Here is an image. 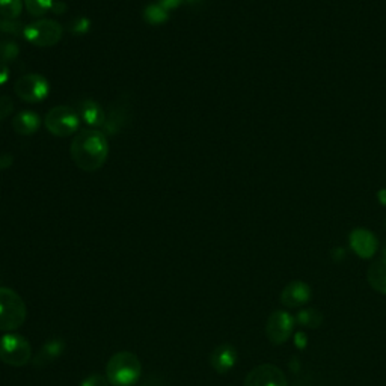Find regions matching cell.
I'll list each match as a JSON object with an SVG mask.
<instances>
[{
  "instance_id": "8",
  "label": "cell",
  "mask_w": 386,
  "mask_h": 386,
  "mask_svg": "<svg viewBox=\"0 0 386 386\" xmlns=\"http://www.w3.org/2000/svg\"><path fill=\"white\" fill-rule=\"evenodd\" d=\"M294 317L285 311H275L266 323V335L272 344L281 345L287 343L294 329Z\"/></svg>"
},
{
  "instance_id": "2",
  "label": "cell",
  "mask_w": 386,
  "mask_h": 386,
  "mask_svg": "<svg viewBox=\"0 0 386 386\" xmlns=\"http://www.w3.org/2000/svg\"><path fill=\"white\" fill-rule=\"evenodd\" d=\"M141 372V360L132 352L115 353L106 365V377L114 386H133L139 380Z\"/></svg>"
},
{
  "instance_id": "1",
  "label": "cell",
  "mask_w": 386,
  "mask_h": 386,
  "mask_svg": "<svg viewBox=\"0 0 386 386\" xmlns=\"http://www.w3.org/2000/svg\"><path fill=\"white\" fill-rule=\"evenodd\" d=\"M70 154L76 166L85 172H95L102 168L109 156V144L104 133L86 129L73 139Z\"/></svg>"
},
{
  "instance_id": "22",
  "label": "cell",
  "mask_w": 386,
  "mask_h": 386,
  "mask_svg": "<svg viewBox=\"0 0 386 386\" xmlns=\"http://www.w3.org/2000/svg\"><path fill=\"white\" fill-rule=\"evenodd\" d=\"M21 11V0H0V17L2 18H18Z\"/></svg>"
},
{
  "instance_id": "29",
  "label": "cell",
  "mask_w": 386,
  "mask_h": 386,
  "mask_svg": "<svg viewBox=\"0 0 386 386\" xmlns=\"http://www.w3.org/2000/svg\"><path fill=\"white\" fill-rule=\"evenodd\" d=\"M52 11L55 12L56 16H62L67 11V5L64 2H60V0H55V4L52 6Z\"/></svg>"
},
{
  "instance_id": "23",
  "label": "cell",
  "mask_w": 386,
  "mask_h": 386,
  "mask_svg": "<svg viewBox=\"0 0 386 386\" xmlns=\"http://www.w3.org/2000/svg\"><path fill=\"white\" fill-rule=\"evenodd\" d=\"M67 29L73 35H85V33H88L91 29V21H90V18H86V17H76V18L70 20Z\"/></svg>"
},
{
  "instance_id": "10",
  "label": "cell",
  "mask_w": 386,
  "mask_h": 386,
  "mask_svg": "<svg viewBox=\"0 0 386 386\" xmlns=\"http://www.w3.org/2000/svg\"><path fill=\"white\" fill-rule=\"evenodd\" d=\"M348 243H350L352 251L360 258H371L379 247L376 235L365 228L353 230L348 235Z\"/></svg>"
},
{
  "instance_id": "5",
  "label": "cell",
  "mask_w": 386,
  "mask_h": 386,
  "mask_svg": "<svg viewBox=\"0 0 386 386\" xmlns=\"http://www.w3.org/2000/svg\"><path fill=\"white\" fill-rule=\"evenodd\" d=\"M44 126L58 138H68L79 130L80 117L76 110L68 106H56L48 110L44 118Z\"/></svg>"
},
{
  "instance_id": "15",
  "label": "cell",
  "mask_w": 386,
  "mask_h": 386,
  "mask_svg": "<svg viewBox=\"0 0 386 386\" xmlns=\"http://www.w3.org/2000/svg\"><path fill=\"white\" fill-rule=\"evenodd\" d=\"M64 348H65L64 340H60V338H50L41 347V350L38 352V355L35 356L33 365L40 368V367H45L48 364H52L53 360H56L62 355V352H64Z\"/></svg>"
},
{
  "instance_id": "4",
  "label": "cell",
  "mask_w": 386,
  "mask_h": 386,
  "mask_svg": "<svg viewBox=\"0 0 386 386\" xmlns=\"http://www.w3.org/2000/svg\"><path fill=\"white\" fill-rule=\"evenodd\" d=\"M32 356L31 343L18 333H6L0 338V360L9 367H24Z\"/></svg>"
},
{
  "instance_id": "14",
  "label": "cell",
  "mask_w": 386,
  "mask_h": 386,
  "mask_svg": "<svg viewBox=\"0 0 386 386\" xmlns=\"http://www.w3.org/2000/svg\"><path fill=\"white\" fill-rule=\"evenodd\" d=\"M79 117L91 127H103L106 112L94 100H85L79 104Z\"/></svg>"
},
{
  "instance_id": "27",
  "label": "cell",
  "mask_w": 386,
  "mask_h": 386,
  "mask_svg": "<svg viewBox=\"0 0 386 386\" xmlns=\"http://www.w3.org/2000/svg\"><path fill=\"white\" fill-rule=\"evenodd\" d=\"M80 386H109V380L103 375H98V372H94V375L86 377L80 383Z\"/></svg>"
},
{
  "instance_id": "20",
  "label": "cell",
  "mask_w": 386,
  "mask_h": 386,
  "mask_svg": "<svg viewBox=\"0 0 386 386\" xmlns=\"http://www.w3.org/2000/svg\"><path fill=\"white\" fill-rule=\"evenodd\" d=\"M20 55V47L16 41H0V64L8 65Z\"/></svg>"
},
{
  "instance_id": "17",
  "label": "cell",
  "mask_w": 386,
  "mask_h": 386,
  "mask_svg": "<svg viewBox=\"0 0 386 386\" xmlns=\"http://www.w3.org/2000/svg\"><path fill=\"white\" fill-rule=\"evenodd\" d=\"M367 278L371 285V289H375L377 293L386 294V259H377L372 263L367 272Z\"/></svg>"
},
{
  "instance_id": "16",
  "label": "cell",
  "mask_w": 386,
  "mask_h": 386,
  "mask_svg": "<svg viewBox=\"0 0 386 386\" xmlns=\"http://www.w3.org/2000/svg\"><path fill=\"white\" fill-rule=\"evenodd\" d=\"M126 122H127V106L115 104V106H112L110 110L106 114L103 130L107 134H117L124 129Z\"/></svg>"
},
{
  "instance_id": "6",
  "label": "cell",
  "mask_w": 386,
  "mask_h": 386,
  "mask_svg": "<svg viewBox=\"0 0 386 386\" xmlns=\"http://www.w3.org/2000/svg\"><path fill=\"white\" fill-rule=\"evenodd\" d=\"M24 38L36 47H53L64 35V28L55 20L40 18L24 29Z\"/></svg>"
},
{
  "instance_id": "3",
  "label": "cell",
  "mask_w": 386,
  "mask_h": 386,
  "mask_svg": "<svg viewBox=\"0 0 386 386\" xmlns=\"http://www.w3.org/2000/svg\"><path fill=\"white\" fill-rule=\"evenodd\" d=\"M28 308L23 297L12 289L0 287V331L14 332L26 321Z\"/></svg>"
},
{
  "instance_id": "11",
  "label": "cell",
  "mask_w": 386,
  "mask_h": 386,
  "mask_svg": "<svg viewBox=\"0 0 386 386\" xmlns=\"http://www.w3.org/2000/svg\"><path fill=\"white\" fill-rule=\"evenodd\" d=\"M237 350L231 344H220L218 345L210 355V365L218 375H227L228 371L237 364Z\"/></svg>"
},
{
  "instance_id": "30",
  "label": "cell",
  "mask_w": 386,
  "mask_h": 386,
  "mask_svg": "<svg viewBox=\"0 0 386 386\" xmlns=\"http://www.w3.org/2000/svg\"><path fill=\"white\" fill-rule=\"evenodd\" d=\"M9 79V68L8 65L0 64V86H4Z\"/></svg>"
},
{
  "instance_id": "26",
  "label": "cell",
  "mask_w": 386,
  "mask_h": 386,
  "mask_svg": "<svg viewBox=\"0 0 386 386\" xmlns=\"http://www.w3.org/2000/svg\"><path fill=\"white\" fill-rule=\"evenodd\" d=\"M201 2V0H159L157 4H160L166 11H172L180 8L183 4H189V5H196Z\"/></svg>"
},
{
  "instance_id": "24",
  "label": "cell",
  "mask_w": 386,
  "mask_h": 386,
  "mask_svg": "<svg viewBox=\"0 0 386 386\" xmlns=\"http://www.w3.org/2000/svg\"><path fill=\"white\" fill-rule=\"evenodd\" d=\"M26 26L17 18H0V31L9 35H20L24 33Z\"/></svg>"
},
{
  "instance_id": "28",
  "label": "cell",
  "mask_w": 386,
  "mask_h": 386,
  "mask_svg": "<svg viewBox=\"0 0 386 386\" xmlns=\"http://www.w3.org/2000/svg\"><path fill=\"white\" fill-rule=\"evenodd\" d=\"M12 163H14V157H12L11 154H2V156H0V169H6Z\"/></svg>"
},
{
  "instance_id": "19",
  "label": "cell",
  "mask_w": 386,
  "mask_h": 386,
  "mask_svg": "<svg viewBox=\"0 0 386 386\" xmlns=\"http://www.w3.org/2000/svg\"><path fill=\"white\" fill-rule=\"evenodd\" d=\"M299 325L306 326V328H318L323 323V314L317 308H306L302 309L294 318Z\"/></svg>"
},
{
  "instance_id": "32",
  "label": "cell",
  "mask_w": 386,
  "mask_h": 386,
  "mask_svg": "<svg viewBox=\"0 0 386 386\" xmlns=\"http://www.w3.org/2000/svg\"><path fill=\"white\" fill-rule=\"evenodd\" d=\"M383 258H385V259H386V246H385V247H383Z\"/></svg>"
},
{
  "instance_id": "18",
  "label": "cell",
  "mask_w": 386,
  "mask_h": 386,
  "mask_svg": "<svg viewBox=\"0 0 386 386\" xmlns=\"http://www.w3.org/2000/svg\"><path fill=\"white\" fill-rule=\"evenodd\" d=\"M169 18V11H166L160 4H151L146 5L144 9V20L148 24H153V26H159V24L166 23Z\"/></svg>"
},
{
  "instance_id": "13",
  "label": "cell",
  "mask_w": 386,
  "mask_h": 386,
  "mask_svg": "<svg viewBox=\"0 0 386 386\" xmlns=\"http://www.w3.org/2000/svg\"><path fill=\"white\" fill-rule=\"evenodd\" d=\"M12 127H14V132L20 136H31L40 130L41 118L36 112L24 110L12 119Z\"/></svg>"
},
{
  "instance_id": "21",
  "label": "cell",
  "mask_w": 386,
  "mask_h": 386,
  "mask_svg": "<svg viewBox=\"0 0 386 386\" xmlns=\"http://www.w3.org/2000/svg\"><path fill=\"white\" fill-rule=\"evenodd\" d=\"M55 0H24V6L33 17H43L48 11H52Z\"/></svg>"
},
{
  "instance_id": "7",
  "label": "cell",
  "mask_w": 386,
  "mask_h": 386,
  "mask_svg": "<svg viewBox=\"0 0 386 386\" xmlns=\"http://www.w3.org/2000/svg\"><path fill=\"white\" fill-rule=\"evenodd\" d=\"M14 91L24 103L36 104L47 98L50 85L41 74H28V76H23L16 82Z\"/></svg>"
},
{
  "instance_id": "25",
  "label": "cell",
  "mask_w": 386,
  "mask_h": 386,
  "mask_svg": "<svg viewBox=\"0 0 386 386\" xmlns=\"http://www.w3.org/2000/svg\"><path fill=\"white\" fill-rule=\"evenodd\" d=\"M14 112V102L9 95L0 94V121L6 119Z\"/></svg>"
},
{
  "instance_id": "31",
  "label": "cell",
  "mask_w": 386,
  "mask_h": 386,
  "mask_svg": "<svg viewBox=\"0 0 386 386\" xmlns=\"http://www.w3.org/2000/svg\"><path fill=\"white\" fill-rule=\"evenodd\" d=\"M377 201L380 203V205L386 207V188L385 189H380L377 192Z\"/></svg>"
},
{
  "instance_id": "9",
  "label": "cell",
  "mask_w": 386,
  "mask_h": 386,
  "mask_svg": "<svg viewBox=\"0 0 386 386\" xmlns=\"http://www.w3.org/2000/svg\"><path fill=\"white\" fill-rule=\"evenodd\" d=\"M243 386H289V380L277 365L263 364L247 372Z\"/></svg>"
},
{
  "instance_id": "12",
  "label": "cell",
  "mask_w": 386,
  "mask_h": 386,
  "mask_svg": "<svg viewBox=\"0 0 386 386\" xmlns=\"http://www.w3.org/2000/svg\"><path fill=\"white\" fill-rule=\"evenodd\" d=\"M311 287L306 282L293 281L281 293V302L287 308H299L311 301Z\"/></svg>"
}]
</instances>
